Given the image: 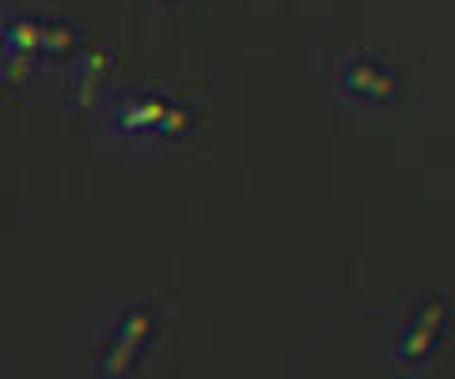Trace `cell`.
<instances>
[{
	"instance_id": "cell-1",
	"label": "cell",
	"mask_w": 455,
	"mask_h": 379,
	"mask_svg": "<svg viewBox=\"0 0 455 379\" xmlns=\"http://www.w3.org/2000/svg\"><path fill=\"white\" fill-rule=\"evenodd\" d=\"M341 83H346L349 95H357V99H387V95L395 91L391 73H387V68H379L376 61H353V65H346Z\"/></svg>"
},
{
	"instance_id": "cell-2",
	"label": "cell",
	"mask_w": 455,
	"mask_h": 379,
	"mask_svg": "<svg viewBox=\"0 0 455 379\" xmlns=\"http://www.w3.org/2000/svg\"><path fill=\"white\" fill-rule=\"evenodd\" d=\"M436 322H440V307H433L429 315H418L414 330H406V338H403V353H406V357L429 353V345H433V334H436Z\"/></svg>"
}]
</instances>
